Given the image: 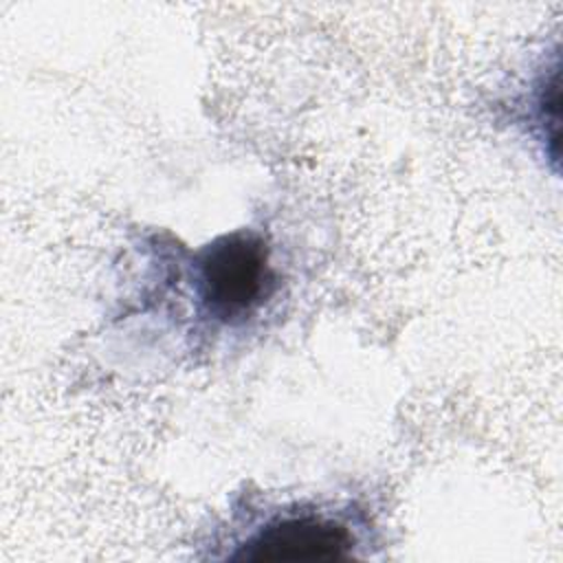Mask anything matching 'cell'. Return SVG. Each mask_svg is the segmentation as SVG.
Segmentation results:
<instances>
[{
	"mask_svg": "<svg viewBox=\"0 0 563 563\" xmlns=\"http://www.w3.org/2000/svg\"><path fill=\"white\" fill-rule=\"evenodd\" d=\"M363 510L352 501L246 504L240 510L227 554L238 561H312L350 556L361 545Z\"/></svg>",
	"mask_w": 563,
	"mask_h": 563,
	"instance_id": "2",
	"label": "cell"
},
{
	"mask_svg": "<svg viewBox=\"0 0 563 563\" xmlns=\"http://www.w3.org/2000/svg\"><path fill=\"white\" fill-rule=\"evenodd\" d=\"M158 297L176 303V325L194 350L251 332L282 295L284 275L271 240L257 229H233L194 251L158 242Z\"/></svg>",
	"mask_w": 563,
	"mask_h": 563,
	"instance_id": "1",
	"label": "cell"
}]
</instances>
